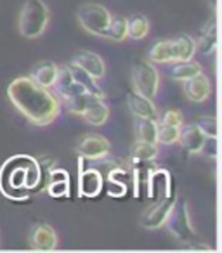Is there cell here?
Instances as JSON below:
<instances>
[{
  "label": "cell",
  "instance_id": "obj_1",
  "mask_svg": "<svg viewBox=\"0 0 222 253\" xmlns=\"http://www.w3.org/2000/svg\"><path fill=\"white\" fill-rule=\"evenodd\" d=\"M9 101L16 109L37 126L52 123L59 115V101L47 87H42L30 77H19L7 87Z\"/></svg>",
  "mask_w": 222,
  "mask_h": 253
},
{
  "label": "cell",
  "instance_id": "obj_2",
  "mask_svg": "<svg viewBox=\"0 0 222 253\" xmlns=\"http://www.w3.org/2000/svg\"><path fill=\"white\" fill-rule=\"evenodd\" d=\"M42 180V170L39 162L33 158H26L25 165H19V156L12 158L5 163V167L0 172V184L5 191L14 187V191L19 189H35ZM4 191V193H5Z\"/></svg>",
  "mask_w": 222,
  "mask_h": 253
},
{
  "label": "cell",
  "instance_id": "obj_3",
  "mask_svg": "<svg viewBox=\"0 0 222 253\" xmlns=\"http://www.w3.org/2000/svg\"><path fill=\"white\" fill-rule=\"evenodd\" d=\"M49 19L50 12L44 0H26L19 11L18 30L25 39H39L47 30Z\"/></svg>",
  "mask_w": 222,
  "mask_h": 253
},
{
  "label": "cell",
  "instance_id": "obj_4",
  "mask_svg": "<svg viewBox=\"0 0 222 253\" xmlns=\"http://www.w3.org/2000/svg\"><path fill=\"white\" fill-rule=\"evenodd\" d=\"M77 21L87 33L106 39V32H108V26L111 23V14L104 5L89 2V4L78 7Z\"/></svg>",
  "mask_w": 222,
  "mask_h": 253
},
{
  "label": "cell",
  "instance_id": "obj_5",
  "mask_svg": "<svg viewBox=\"0 0 222 253\" xmlns=\"http://www.w3.org/2000/svg\"><path fill=\"white\" fill-rule=\"evenodd\" d=\"M165 224L169 227L170 234L179 239V241L186 243V245H189V243H193L196 239V231H194V225L193 220H191V213L186 201L174 203Z\"/></svg>",
  "mask_w": 222,
  "mask_h": 253
},
{
  "label": "cell",
  "instance_id": "obj_6",
  "mask_svg": "<svg viewBox=\"0 0 222 253\" xmlns=\"http://www.w3.org/2000/svg\"><path fill=\"white\" fill-rule=\"evenodd\" d=\"M132 84L135 87V92L142 94L144 97H156L160 88V73L151 61L139 59L132 64Z\"/></svg>",
  "mask_w": 222,
  "mask_h": 253
},
{
  "label": "cell",
  "instance_id": "obj_7",
  "mask_svg": "<svg viewBox=\"0 0 222 253\" xmlns=\"http://www.w3.org/2000/svg\"><path fill=\"white\" fill-rule=\"evenodd\" d=\"M174 203H176L174 194L158 200L153 207H149L148 210L142 213L141 222H139L141 227L148 229V231H155V229L163 227L165 222H167V217H169V213H170V210H172Z\"/></svg>",
  "mask_w": 222,
  "mask_h": 253
},
{
  "label": "cell",
  "instance_id": "obj_8",
  "mask_svg": "<svg viewBox=\"0 0 222 253\" xmlns=\"http://www.w3.org/2000/svg\"><path fill=\"white\" fill-rule=\"evenodd\" d=\"M28 243L32 250H39V252H50V250H56L59 245V239L57 234L49 224H44L39 222L30 229L28 234Z\"/></svg>",
  "mask_w": 222,
  "mask_h": 253
},
{
  "label": "cell",
  "instance_id": "obj_9",
  "mask_svg": "<svg viewBox=\"0 0 222 253\" xmlns=\"http://www.w3.org/2000/svg\"><path fill=\"white\" fill-rule=\"evenodd\" d=\"M111 144L106 137L99 134H87L78 142V153L82 158L87 160H102L109 155Z\"/></svg>",
  "mask_w": 222,
  "mask_h": 253
},
{
  "label": "cell",
  "instance_id": "obj_10",
  "mask_svg": "<svg viewBox=\"0 0 222 253\" xmlns=\"http://www.w3.org/2000/svg\"><path fill=\"white\" fill-rule=\"evenodd\" d=\"M182 90L186 94V97L189 99L191 102H205L212 94V85L208 77H205L203 71L194 77L187 78V80L182 82Z\"/></svg>",
  "mask_w": 222,
  "mask_h": 253
},
{
  "label": "cell",
  "instance_id": "obj_11",
  "mask_svg": "<svg viewBox=\"0 0 222 253\" xmlns=\"http://www.w3.org/2000/svg\"><path fill=\"white\" fill-rule=\"evenodd\" d=\"M75 66H78L80 70H84L87 75H90L95 80H101L106 75V64L102 61V57L99 54H94L90 50H80L77 56L73 57Z\"/></svg>",
  "mask_w": 222,
  "mask_h": 253
},
{
  "label": "cell",
  "instance_id": "obj_12",
  "mask_svg": "<svg viewBox=\"0 0 222 253\" xmlns=\"http://www.w3.org/2000/svg\"><path fill=\"white\" fill-rule=\"evenodd\" d=\"M170 173L167 170L149 169L148 172V196L156 201L170 196Z\"/></svg>",
  "mask_w": 222,
  "mask_h": 253
},
{
  "label": "cell",
  "instance_id": "obj_13",
  "mask_svg": "<svg viewBox=\"0 0 222 253\" xmlns=\"http://www.w3.org/2000/svg\"><path fill=\"white\" fill-rule=\"evenodd\" d=\"M179 141H180V146H182L187 153L198 155V153H201L205 149L208 137L200 130V126L193 123V125H186L182 130H180Z\"/></svg>",
  "mask_w": 222,
  "mask_h": 253
},
{
  "label": "cell",
  "instance_id": "obj_14",
  "mask_svg": "<svg viewBox=\"0 0 222 253\" xmlns=\"http://www.w3.org/2000/svg\"><path fill=\"white\" fill-rule=\"evenodd\" d=\"M127 104L131 113L135 118H155L158 115V109H156L153 99L144 97L139 92H129L127 94Z\"/></svg>",
  "mask_w": 222,
  "mask_h": 253
},
{
  "label": "cell",
  "instance_id": "obj_15",
  "mask_svg": "<svg viewBox=\"0 0 222 253\" xmlns=\"http://www.w3.org/2000/svg\"><path fill=\"white\" fill-rule=\"evenodd\" d=\"M170 50H172V63L177 61H189L193 59L194 50H196V42L189 35H182L170 39Z\"/></svg>",
  "mask_w": 222,
  "mask_h": 253
},
{
  "label": "cell",
  "instance_id": "obj_16",
  "mask_svg": "<svg viewBox=\"0 0 222 253\" xmlns=\"http://www.w3.org/2000/svg\"><path fill=\"white\" fill-rule=\"evenodd\" d=\"M78 177H80V179H78V193H80V196L94 198L101 193L102 177L97 170L90 169V170H85V172L80 170V175Z\"/></svg>",
  "mask_w": 222,
  "mask_h": 253
},
{
  "label": "cell",
  "instance_id": "obj_17",
  "mask_svg": "<svg viewBox=\"0 0 222 253\" xmlns=\"http://www.w3.org/2000/svg\"><path fill=\"white\" fill-rule=\"evenodd\" d=\"M57 70H59V66H57L56 63H52V61H42V63L35 64L30 78H33V80L42 85V87L50 88L57 78Z\"/></svg>",
  "mask_w": 222,
  "mask_h": 253
},
{
  "label": "cell",
  "instance_id": "obj_18",
  "mask_svg": "<svg viewBox=\"0 0 222 253\" xmlns=\"http://www.w3.org/2000/svg\"><path fill=\"white\" fill-rule=\"evenodd\" d=\"M85 122H89L90 125H104L109 118V108L104 104V99H95V101L90 102L87 109L82 113Z\"/></svg>",
  "mask_w": 222,
  "mask_h": 253
},
{
  "label": "cell",
  "instance_id": "obj_19",
  "mask_svg": "<svg viewBox=\"0 0 222 253\" xmlns=\"http://www.w3.org/2000/svg\"><path fill=\"white\" fill-rule=\"evenodd\" d=\"M198 73H201V64L193 59L172 63V66H170V70H169V77L177 82H184Z\"/></svg>",
  "mask_w": 222,
  "mask_h": 253
},
{
  "label": "cell",
  "instance_id": "obj_20",
  "mask_svg": "<svg viewBox=\"0 0 222 253\" xmlns=\"http://www.w3.org/2000/svg\"><path fill=\"white\" fill-rule=\"evenodd\" d=\"M49 186H47V191H49L50 196H66L68 191H70V182H68V173L64 170H56L52 169L49 173Z\"/></svg>",
  "mask_w": 222,
  "mask_h": 253
},
{
  "label": "cell",
  "instance_id": "obj_21",
  "mask_svg": "<svg viewBox=\"0 0 222 253\" xmlns=\"http://www.w3.org/2000/svg\"><path fill=\"white\" fill-rule=\"evenodd\" d=\"M149 33V19L144 14H134L127 18V39L142 40Z\"/></svg>",
  "mask_w": 222,
  "mask_h": 253
},
{
  "label": "cell",
  "instance_id": "obj_22",
  "mask_svg": "<svg viewBox=\"0 0 222 253\" xmlns=\"http://www.w3.org/2000/svg\"><path fill=\"white\" fill-rule=\"evenodd\" d=\"M156 130H158V122L155 118H135V135H137V141L156 144Z\"/></svg>",
  "mask_w": 222,
  "mask_h": 253
},
{
  "label": "cell",
  "instance_id": "obj_23",
  "mask_svg": "<svg viewBox=\"0 0 222 253\" xmlns=\"http://www.w3.org/2000/svg\"><path fill=\"white\" fill-rule=\"evenodd\" d=\"M148 61L153 64H169L172 63V50H170V40H158L149 49Z\"/></svg>",
  "mask_w": 222,
  "mask_h": 253
},
{
  "label": "cell",
  "instance_id": "obj_24",
  "mask_svg": "<svg viewBox=\"0 0 222 253\" xmlns=\"http://www.w3.org/2000/svg\"><path fill=\"white\" fill-rule=\"evenodd\" d=\"M127 39V18L124 16H111V23L106 32V40H113V42H122Z\"/></svg>",
  "mask_w": 222,
  "mask_h": 253
},
{
  "label": "cell",
  "instance_id": "obj_25",
  "mask_svg": "<svg viewBox=\"0 0 222 253\" xmlns=\"http://www.w3.org/2000/svg\"><path fill=\"white\" fill-rule=\"evenodd\" d=\"M158 155V148L153 142L137 141L132 146V160L134 162H151Z\"/></svg>",
  "mask_w": 222,
  "mask_h": 253
},
{
  "label": "cell",
  "instance_id": "obj_26",
  "mask_svg": "<svg viewBox=\"0 0 222 253\" xmlns=\"http://www.w3.org/2000/svg\"><path fill=\"white\" fill-rule=\"evenodd\" d=\"M180 128L179 126L165 125V123H158V130H156V142H162L165 146L176 144L179 141Z\"/></svg>",
  "mask_w": 222,
  "mask_h": 253
},
{
  "label": "cell",
  "instance_id": "obj_27",
  "mask_svg": "<svg viewBox=\"0 0 222 253\" xmlns=\"http://www.w3.org/2000/svg\"><path fill=\"white\" fill-rule=\"evenodd\" d=\"M95 99H101V97H97V95H94V94H80V95H77V97L66 101L64 104H66L68 111H71L73 115L82 116V113H84L85 109L90 106V102L95 101Z\"/></svg>",
  "mask_w": 222,
  "mask_h": 253
},
{
  "label": "cell",
  "instance_id": "obj_28",
  "mask_svg": "<svg viewBox=\"0 0 222 253\" xmlns=\"http://www.w3.org/2000/svg\"><path fill=\"white\" fill-rule=\"evenodd\" d=\"M196 125L200 126V130L203 132L207 137H210V139L217 137V120H215L214 116H201Z\"/></svg>",
  "mask_w": 222,
  "mask_h": 253
},
{
  "label": "cell",
  "instance_id": "obj_29",
  "mask_svg": "<svg viewBox=\"0 0 222 253\" xmlns=\"http://www.w3.org/2000/svg\"><path fill=\"white\" fill-rule=\"evenodd\" d=\"M160 123H165V125H172V126H179V128H182L184 116L179 109H169V111L163 113Z\"/></svg>",
  "mask_w": 222,
  "mask_h": 253
}]
</instances>
